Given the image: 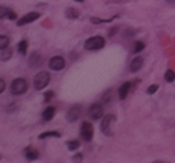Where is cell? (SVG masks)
Instances as JSON below:
<instances>
[{"label": "cell", "mask_w": 175, "mask_h": 163, "mask_svg": "<svg viewBox=\"0 0 175 163\" xmlns=\"http://www.w3.org/2000/svg\"><path fill=\"white\" fill-rule=\"evenodd\" d=\"M106 45V40L102 36H91L84 42V48L86 50H98Z\"/></svg>", "instance_id": "obj_1"}, {"label": "cell", "mask_w": 175, "mask_h": 163, "mask_svg": "<svg viewBox=\"0 0 175 163\" xmlns=\"http://www.w3.org/2000/svg\"><path fill=\"white\" fill-rule=\"evenodd\" d=\"M10 90H11V94L15 96L23 95L28 90V83L24 78H17L11 83Z\"/></svg>", "instance_id": "obj_2"}, {"label": "cell", "mask_w": 175, "mask_h": 163, "mask_svg": "<svg viewBox=\"0 0 175 163\" xmlns=\"http://www.w3.org/2000/svg\"><path fill=\"white\" fill-rule=\"evenodd\" d=\"M50 82V75L48 72H39L35 77H34V88L36 90H42L44 89Z\"/></svg>", "instance_id": "obj_3"}, {"label": "cell", "mask_w": 175, "mask_h": 163, "mask_svg": "<svg viewBox=\"0 0 175 163\" xmlns=\"http://www.w3.org/2000/svg\"><path fill=\"white\" fill-rule=\"evenodd\" d=\"M113 121H115V116L113 114H108L106 115L104 118H102V121H101V132L104 134V136H113V131H112V124Z\"/></svg>", "instance_id": "obj_4"}, {"label": "cell", "mask_w": 175, "mask_h": 163, "mask_svg": "<svg viewBox=\"0 0 175 163\" xmlns=\"http://www.w3.org/2000/svg\"><path fill=\"white\" fill-rule=\"evenodd\" d=\"M80 136L85 142H91L94 137V127L89 121H84L80 126Z\"/></svg>", "instance_id": "obj_5"}, {"label": "cell", "mask_w": 175, "mask_h": 163, "mask_svg": "<svg viewBox=\"0 0 175 163\" xmlns=\"http://www.w3.org/2000/svg\"><path fill=\"white\" fill-rule=\"evenodd\" d=\"M65 59L60 55H55L49 60V67L53 71H61L65 67Z\"/></svg>", "instance_id": "obj_6"}, {"label": "cell", "mask_w": 175, "mask_h": 163, "mask_svg": "<svg viewBox=\"0 0 175 163\" xmlns=\"http://www.w3.org/2000/svg\"><path fill=\"white\" fill-rule=\"evenodd\" d=\"M89 116L93 120H100L103 118V106L100 103H94L89 108Z\"/></svg>", "instance_id": "obj_7"}, {"label": "cell", "mask_w": 175, "mask_h": 163, "mask_svg": "<svg viewBox=\"0 0 175 163\" xmlns=\"http://www.w3.org/2000/svg\"><path fill=\"white\" fill-rule=\"evenodd\" d=\"M80 114H82V106L76 105V106H73V107H71L69 109V112L66 114V119H67L69 122H74V121H77L79 119Z\"/></svg>", "instance_id": "obj_8"}, {"label": "cell", "mask_w": 175, "mask_h": 163, "mask_svg": "<svg viewBox=\"0 0 175 163\" xmlns=\"http://www.w3.org/2000/svg\"><path fill=\"white\" fill-rule=\"evenodd\" d=\"M29 66H30L31 69H39L42 66V64H43V59L41 56L40 53L37 52H33L30 54V56H29Z\"/></svg>", "instance_id": "obj_9"}, {"label": "cell", "mask_w": 175, "mask_h": 163, "mask_svg": "<svg viewBox=\"0 0 175 163\" xmlns=\"http://www.w3.org/2000/svg\"><path fill=\"white\" fill-rule=\"evenodd\" d=\"M40 16H41V15H40L39 12H29L28 15L23 16L22 18H19V19L17 20V25H18V26H23V25H25V24L33 23L34 20L39 19Z\"/></svg>", "instance_id": "obj_10"}, {"label": "cell", "mask_w": 175, "mask_h": 163, "mask_svg": "<svg viewBox=\"0 0 175 163\" xmlns=\"http://www.w3.org/2000/svg\"><path fill=\"white\" fill-rule=\"evenodd\" d=\"M143 58L141 56H137V58H134L132 61H131V65H130V70H131V72H138L140 69H141V66H143Z\"/></svg>", "instance_id": "obj_11"}, {"label": "cell", "mask_w": 175, "mask_h": 163, "mask_svg": "<svg viewBox=\"0 0 175 163\" xmlns=\"http://www.w3.org/2000/svg\"><path fill=\"white\" fill-rule=\"evenodd\" d=\"M24 155H25V158H26L28 161H35V159L39 158V152H37L35 149H33L31 146L25 148Z\"/></svg>", "instance_id": "obj_12"}, {"label": "cell", "mask_w": 175, "mask_h": 163, "mask_svg": "<svg viewBox=\"0 0 175 163\" xmlns=\"http://www.w3.org/2000/svg\"><path fill=\"white\" fill-rule=\"evenodd\" d=\"M130 90H131V83L130 82L124 83L119 88V99L120 100H125L127 97V95H128V92H130Z\"/></svg>", "instance_id": "obj_13"}, {"label": "cell", "mask_w": 175, "mask_h": 163, "mask_svg": "<svg viewBox=\"0 0 175 163\" xmlns=\"http://www.w3.org/2000/svg\"><path fill=\"white\" fill-rule=\"evenodd\" d=\"M55 115V108L54 107H47L42 113V119L44 121H50Z\"/></svg>", "instance_id": "obj_14"}, {"label": "cell", "mask_w": 175, "mask_h": 163, "mask_svg": "<svg viewBox=\"0 0 175 163\" xmlns=\"http://www.w3.org/2000/svg\"><path fill=\"white\" fill-rule=\"evenodd\" d=\"M60 138L61 133L60 132H56V131H47V132H42L39 136V139H46V138Z\"/></svg>", "instance_id": "obj_15"}, {"label": "cell", "mask_w": 175, "mask_h": 163, "mask_svg": "<svg viewBox=\"0 0 175 163\" xmlns=\"http://www.w3.org/2000/svg\"><path fill=\"white\" fill-rule=\"evenodd\" d=\"M65 16L69 18V19H78L79 18V12L78 10L73 9V7H69L66 11H65Z\"/></svg>", "instance_id": "obj_16"}, {"label": "cell", "mask_w": 175, "mask_h": 163, "mask_svg": "<svg viewBox=\"0 0 175 163\" xmlns=\"http://www.w3.org/2000/svg\"><path fill=\"white\" fill-rule=\"evenodd\" d=\"M17 48H18V52H19L22 55H25V54H26V50H28V41H26V40H22V41L18 43Z\"/></svg>", "instance_id": "obj_17"}, {"label": "cell", "mask_w": 175, "mask_h": 163, "mask_svg": "<svg viewBox=\"0 0 175 163\" xmlns=\"http://www.w3.org/2000/svg\"><path fill=\"white\" fill-rule=\"evenodd\" d=\"M10 45V39L6 35H0V50L7 48Z\"/></svg>", "instance_id": "obj_18"}, {"label": "cell", "mask_w": 175, "mask_h": 163, "mask_svg": "<svg viewBox=\"0 0 175 163\" xmlns=\"http://www.w3.org/2000/svg\"><path fill=\"white\" fill-rule=\"evenodd\" d=\"M66 145H67V148H69L70 151H76L80 146V143H79V140H76L74 139V140H69L66 143Z\"/></svg>", "instance_id": "obj_19"}, {"label": "cell", "mask_w": 175, "mask_h": 163, "mask_svg": "<svg viewBox=\"0 0 175 163\" xmlns=\"http://www.w3.org/2000/svg\"><path fill=\"white\" fill-rule=\"evenodd\" d=\"M11 56H12V50L9 48H5V49H3V52H1V54H0V59H1L3 61H7L9 59H11Z\"/></svg>", "instance_id": "obj_20"}, {"label": "cell", "mask_w": 175, "mask_h": 163, "mask_svg": "<svg viewBox=\"0 0 175 163\" xmlns=\"http://www.w3.org/2000/svg\"><path fill=\"white\" fill-rule=\"evenodd\" d=\"M114 18H118V16L112 17V18H109V19H101V18H97V17H91L90 20H91V23H94V24H101V23H108V22H112V20H114Z\"/></svg>", "instance_id": "obj_21"}, {"label": "cell", "mask_w": 175, "mask_h": 163, "mask_svg": "<svg viewBox=\"0 0 175 163\" xmlns=\"http://www.w3.org/2000/svg\"><path fill=\"white\" fill-rule=\"evenodd\" d=\"M164 79H166L168 83H171V82L175 79V73H174V71L168 70V71L166 72V75H164Z\"/></svg>", "instance_id": "obj_22"}, {"label": "cell", "mask_w": 175, "mask_h": 163, "mask_svg": "<svg viewBox=\"0 0 175 163\" xmlns=\"http://www.w3.org/2000/svg\"><path fill=\"white\" fill-rule=\"evenodd\" d=\"M144 48H145V45H144L143 42H140V41H137V42H136V45H134L133 53H139V52H141Z\"/></svg>", "instance_id": "obj_23"}, {"label": "cell", "mask_w": 175, "mask_h": 163, "mask_svg": "<svg viewBox=\"0 0 175 163\" xmlns=\"http://www.w3.org/2000/svg\"><path fill=\"white\" fill-rule=\"evenodd\" d=\"M112 99H113V97H112V91H110V90H108V91H107V92L103 95V97H102V101H103L104 103H109Z\"/></svg>", "instance_id": "obj_24"}, {"label": "cell", "mask_w": 175, "mask_h": 163, "mask_svg": "<svg viewBox=\"0 0 175 163\" xmlns=\"http://www.w3.org/2000/svg\"><path fill=\"white\" fill-rule=\"evenodd\" d=\"M10 10L7 7H4V6H0V19H3L4 17H7Z\"/></svg>", "instance_id": "obj_25"}, {"label": "cell", "mask_w": 175, "mask_h": 163, "mask_svg": "<svg viewBox=\"0 0 175 163\" xmlns=\"http://www.w3.org/2000/svg\"><path fill=\"white\" fill-rule=\"evenodd\" d=\"M157 90H158V85H157V84H152V85H150V86L148 88L147 92H148L149 95H152V94H155Z\"/></svg>", "instance_id": "obj_26"}, {"label": "cell", "mask_w": 175, "mask_h": 163, "mask_svg": "<svg viewBox=\"0 0 175 163\" xmlns=\"http://www.w3.org/2000/svg\"><path fill=\"white\" fill-rule=\"evenodd\" d=\"M44 102H48V101H50L52 99H53V96H54V92L53 91H47V92H44Z\"/></svg>", "instance_id": "obj_27"}, {"label": "cell", "mask_w": 175, "mask_h": 163, "mask_svg": "<svg viewBox=\"0 0 175 163\" xmlns=\"http://www.w3.org/2000/svg\"><path fill=\"white\" fill-rule=\"evenodd\" d=\"M5 89H6V83L4 79L0 78V94H3L5 91Z\"/></svg>", "instance_id": "obj_28"}, {"label": "cell", "mask_w": 175, "mask_h": 163, "mask_svg": "<svg viewBox=\"0 0 175 163\" xmlns=\"http://www.w3.org/2000/svg\"><path fill=\"white\" fill-rule=\"evenodd\" d=\"M118 30H119V28H118V26H114V28H110V29H109V34H108V35H109V37L114 36V35L116 34V31H118Z\"/></svg>", "instance_id": "obj_29"}, {"label": "cell", "mask_w": 175, "mask_h": 163, "mask_svg": "<svg viewBox=\"0 0 175 163\" xmlns=\"http://www.w3.org/2000/svg\"><path fill=\"white\" fill-rule=\"evenodd\" d=\"M82 159H83V155H82V153H79V152H78V153H76V155L73 156V161H78V162H80Z\"/></svg>", "instance_id": "obj_30"}, {"label": "cell", "mask_w": 175, "mask_h": 163, "mask_svg": "<svg viewBox=\"0 0 175 163\" xmlns=\"http://www.w3.org/2000/svg\"><path fill=\"white\" fill-rule=\"evenodd\" d=\"M16 17H17V15H16L13 11H10V12H9V15H7V18H9V19H11V20L16 19Z\"/></svg>", "instance_id": "obj_31"}, {"label": "cell", "mask_w": 175, "mask_h": 163, "mask_svg": "<svg viewBox=\"0 0 175 163\" xmlns=\"http://www.w3.org/2000/svg\"><path fill=\"white\" fill-rule=\"evenodd\" d=\"M167 1L170 3V4H174V3H175V0H167Z\"/></svg>", "instance_id": "obj_32"}, {"label": "cell", "mask_w": 175, "mask_h": 163, "mask_svg": "<svg viewBox=\"0 0 175 163\" xmlns=\"http://www.w3.org/2000/svg\"><path fill=\"white\" fill-rule=\"evenodd\" d=\"M74 1H77V3H83L84 0H74Z\"/></svg>", "instance_id": "obj_33"}]
</instances>
